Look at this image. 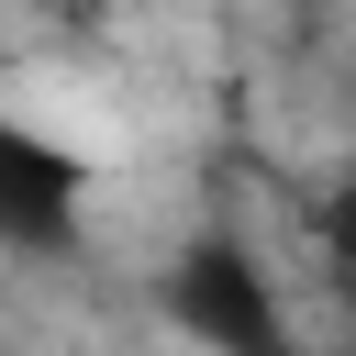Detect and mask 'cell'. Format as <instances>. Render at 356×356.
Instances as JSON below:
<instances>
[{
  "instance_id": "cell-1",
  "label": "cell",
  "mask_w": 356,
  "mask_h": 356,
  "mask_svg": "<svg viewBox=\"0 0 356 356\" xmlns=\"http://www.w3.org/2000/svg\"><path fill=\"white\" fill-rule=\"evenodd\" d=\"M156 312H167V334H178L189 356H289V345H300L278 267H267L234 222L178 234V256L156 267Z\"/></svg>"
},
{
  "instance_id": "cell-2",
  "label": "cell",
  "mask_w": 356,
  "mask_h": 356,
  "mask_svg": "<svg viewBox=\"0 0 356 356\" xmlns=\"http://www.w3.org/2000/svg\"><path fill=\"white\" fill-rule=\"evenodd\" d=\"M78 234H89V156L67 134L0 111V256L56 267V256H78Z\"/></svg>"
},
{
  "instance_id": "cell-3",
  "label": "cell",
  "mask_w": 356,
  "mask_h": 356,
  "mask_svg": "<svg viewBox=\"0 0 356 356\" xmlns=\"http://www.w3.org/2000/svg\"><path fill=\"white\" fill-rule=\"evenodd\" d=\"M323 267H334V289L356 300V178L323 200Z\"/></svg>"
},
{
  "instance_id": "cell-4",
  "label": "cell",
  "mask_w": 356,
  "mask_h": 356,
  "mask_svg": "<svg viewBox=\"0 0 356 356\" xmlns=\"http://www.w3.org/2000/svg\"><path fill=\"white\" fill-rule=\"evenodd\" d=\"M289 356H323V345H289Z\"/></svg>"
}]
</instances>
